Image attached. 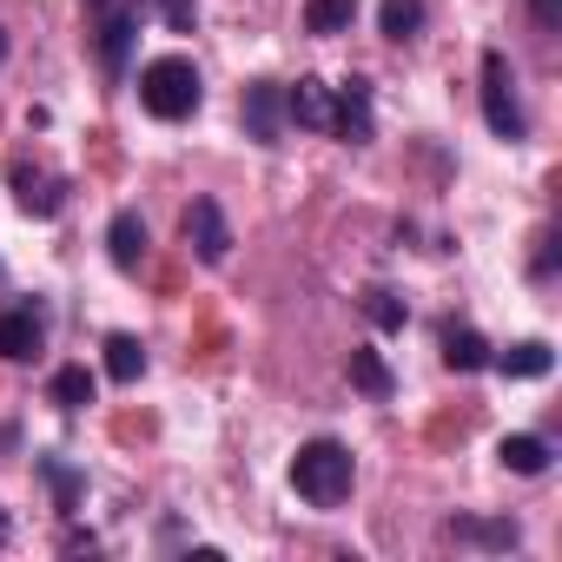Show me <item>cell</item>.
<instances>
[{"label": "cell", "mask_w": 562, "mask_h": 562, "mask_svg": "<svg viewBox=\"0 0 562 562\" xmlns=\"http://www.w3.org/2000/svg\"><path fill=\"white\" fill-rule=\"evenodd\" d=\"M47 397H54L60 411H87V404H93V371H87V364H60L54 384H47Z\"/></svg>", "instance_id": "cell-19"}, {"label": "cell", "mask_w": 562, "mask_h": 562, "mask_svg": "<svg viewBox=\"0 0 562 562\" xmlns=\"http://www.w3.org/2000/svg\"><path fill=\"white\" fill-rule=\"evenodd\" d=\"M443 364L450 371H490V338L470 325H443Z\"/></svg>", "instance_id": "cell-15"}, {"label": "cell", "mask_w": 562, "mask_h": 562, "mask_svg": "<svg viewBox=\"0 0 562 562\" xmlns=\"http://www.w3.org/2000/svg\"><path fill=\"white\" fill-rule=\"evenodd\" d=\"M106 21H100V60H106V74H126V54H133V34H139V21H133V8H100Z\"/></svg>", "instance_id": "cell-11"}, {"label": "cell", "mask_w": 562, "mask_h": 562, "mask_svg": "<svg viewBox=\"0 0 562 562\" xmlns=\"http://www.w3.org/2000/svg\"><path fill=\"white\" fill-rule=\"evenodd\" d=\"M60 549H67V555H80V549L93 555V549H100V536H93V529H67V536H60Z\"/></svg>", "instance_id": "cell-25"}, {"label": "cell", "mask_w": 562, "mask_h": 562, "mask_svg": "<svg viewBox=\"0 0 562 562\" xmlns=\"http://www.w3.org/2000/svg\"><path fill=\"white\" fill-rule=\"evenodd\" d=\"M351 483H358V463H351V450H345L338 437L299 443V457H292V490H299L312 509H338V503L351 496Z\"/></svg>", "instance_id": "cell-1"}, {"label": "cell", "mask_w": 562, "mask_h": 562, "mask_svg": "<svg viewBox=\"0 0 562 562\" xmlns=\"http://www.w3.org/2000/svg\"><path fill=\"white\" fill-rule=\"evenodd\" d=\"M351 21H358V0H305V27H312L318 41L351 34Z\"/></svg>", "instance_id": "cell-18"}, {"label": "cell", "mask_w": 562, "mask_h": 562, "mask_svg": "<svg viewBox=\"0 0 562 562\" xmlns=\"http://www.w3.org/2000/svg\"><path fill=\"white\" fill-rule=\"evenodd\" d=\"M443 536H450V542H476V549H516V542H522V529H516L509 516H496V522L450 516V522H443Z\"/></svg>", "instance_id": "cell-14"}, {"label": "cell", "mask_w": 562, "mask_h": 562, "mask_svg": "<svg viewBox=\"0 0 562 562\" xmlns=\"http://www.w3.org/2000/svg\"><path fill=\"white\" fill-rule=\"evenodd\" d=\"M238 113H245V133L258 139V146H278V139H285V87H278V80H251L245 87V100H238Z\"/></svg>", "instance_id": "cell-5"}, {"label": "cell", "mask_w": 562, "mask_h": 562, "mask_svg": "<svg viewBox=\"0 0 562 562\" xmlns=\"http://www.w3.org/2000/svg\"><path fill=\"white\" fill-rule=\"evenodd\" d=\"M496 457H503V470H509V476H542L555 450H549V437L516 430V437H503V443H496Z\"/></svg>", "instance_id": "cell-13"}, {"label": "cell", "mask_w": 562, "mask_h": 562, "mask_svg": "<svg viewBox=\"0 0 562 562\" xmlns=\"http://www.w3.org/2000/svg\"><path fill=\"white\" fill-rule=\"evenodd\" d=\"M0 67H8V27H0Z\"/></svg>", "instance_id": "cell-27"}, {"label": "cell", "mask_w": 562, "mask_h": 562, "mask_svg": "<svg viewBox=\"0 0 562 562\" xmlns=\"http://www.w3.org/2000/svg\"><path fill=\"white\" fill-rule=\"evenodd\" d=\"M378 27H384V41H417L424 34V0H384L378 8Z\"/></svg>", "instance_id": "cell-20"}, {"label": "cell", "mask_w": 562, "mask_h": 562, "mask_svg": "<svg viewBox=\"0 0 562 562\" xmlns=\"http://www.w3.org/2000/svg\"><path fill=\"white\" fill-rule=\"evenodd\" d=\"M41 476L54 483L60 509H74V503H80V470H74V463H60V457H41Z\"/></svg>", "instance_id": "cell-22"}, {"label": "cell", "mask_w": 562, "mask_h": 562, "mask_svg": "<svg viewBox=\"0 0 562 562\" xmlns=\"http://www.w3.org/2000/svg\"><path fill=\"white\" fill-rule=\"evenodd\" d=\"M106 258H113L120 271H139V265H146V218H139V212H113V225H106Z\"/></svg>", "instance_id": "cell-10"}, {"label": "cell", "mask_w": 562, "mask_h": 562, "mask_svg": "<svg viewBox=\"0 0 562 562\" xmlns=\"http://www.w3.org/2000/svg\"><path fill=\"white\" fill-rule=\"evenodd\" d=\"M106 378H113V384H139V378H146V345H139L133 331H113V338H106Z\"/></svg>", "instance_id": "cell-16"}, {"label": "cell", "mask_w": 562, "mask_h": 562, "mask_svg": "<svg viewBox=\"0 0 562 562\" xmlns=\"http://www.w3.org/2000/svg\"><path fill=\"white\" fill-rule=\"evenodd\" d=\"M285 120L305 133H331V87L318 74H299V87H285Z\"/></svg>", "instance_id": "cell-8"}, {"label": "cell", "mask_w": 562, "mask_h": 562, "mask_svg": "<svg viewBox=\"0 0 562 562\" xmlns=\"http://www.w3.org/2000/svg\"><path fill=\"white\" fill-rule=\"evenodd\" d=\"M166 8V27L172 34H192V21H199V0H159Z\"/></svg>", "instance_id": "cell-23"}, {"label": "cell", "mask_w": 562, "mask_h": 562, "mask_svg": "<svg viewBox=\"0 0 562 562\" xmlns=\"http://www.w3.org/2000/svg\"><path fill=\"white\" fill-rule=\"evenodd\" d=\"M186 245L199 251V265H225L232 258V225H225L218 199H192L186 205Z\"/></svg>", "instance_id": "cell-6"}, {"label": "cell", "mask_w": 562, "mask_h": 562, "mask_svg": "<svg viewBox=\"0 0 562 562\" xmlns=\"http://www.w3.org/2000/svg\"><path fill=\"white\" fill-rule=\"evenodd\" d=\"M0 542H8V509H0Z\"/></svg>", "instance_id": "cell-28"}, {"label": "cell", "mask_w": 562, "mask_h": 562, "mask_svg": "<svg viewBox=\"0 0 562 562\" xmlns=\"http://www.w3.org/2000/svg\"><path fill=\"white\" fill-rule=\"evenodd\" d=\"M351 384H358L364 397H378V404H384V397L397 391V378H391V364H384V358H378L371 345H358V351H351Z\"/></svg>", "instance_id": "cell-17"}, {"label": "cell", "mask_w": 562, "mask_h": 562, "mask_svg": "<svg viewBox=\"0 0 562 562\" xmlns=\"http://www.w3.org/2000/svg\"><path fill=\"white\" fill-rule=\"evenodd\" d=\"M483 126L496 133V139H522V106H516V74H509V60L490 47L483 54Z\"/></svg>", "instance_id": "cell-3"}, {"label": "cell", "mask_w": 562, "mask_h": 562, "mask_svg": "<svg viewBox=\"0 0 562 562\" xmlns=\"http://www.w3.org/2000/svg\"><path fill=\"white\" fill-rule=\"evenodd\" d=\"M199 100H205V87H199V67L186 54H159L139 67V106L153 120H192Z\"/></svg>", "instance_id": "cell-2"}, {"label": "cell", "mask_w": 562, "mask_h": 562, "mask_svg": "<svg viewBox=\"0 0 562 562\" xmlns=\"http://www.w3.org/2000/svg\"><path fill=\"white\" fill-rule=\"evenodd\" d=\"M93 8H113V0H93Z\"/></svg>", "instance_id": "cell-29"}, {"label": "cell", "mask_w": 562, "mask_h": 562, "mask_svg": "<svg viewBox=\"0 0 562 562\" xmlns=\"http://www.w3.org/2000/svg\"><path fill=\"white\" fill-rule=\"evenodd\" d=\"M529 14H536L542 34H555V27H562V0H529Z\"/></svg>", "instance_id": "cell-24"}, {"label": "cell", "mask_w": 562, "mask_h": 562, "mask_svg": "<svg viewBox=\"0 0 562 562\" xmlns=\"http://www.w3.org/2000/svg\"><path fill=\"white\" fill-rule=\"evenodd\" d=\"M331 133L345 146H371L378 139V126H371V80L364 74H351L345 87H331Z\"/></svg>", "instance_id": "cell-4"}, {"label": "cell", "mask_w": 562, "mask_h": 562, "mask_svg": "<svg viewBox=\"0 0 562 562\" xmlns=\"http://www.w3.org/2000/svg\"><path fill=\"white\" fill-rule=\"evenodd\" d=\"M41 345H47V331H41V312L34 305L0 312V358H8V364H34Z\"/></svg>", "instance_id": "cell-7"}, {"label": "cell", "mask_w": 562, "mask_h": 562, "mask_svg": "<svg viewBox=\"0 0 562 562\" xmlns=\"http://www.w3.org/2000/svg\"><path fill=\"white\" fill-rule=\"evenodd\" d=\"M490 364H496L503 378H549V371H555V351H549L542 338H522V345H509V351H490Z\"/></svg>", "instance_id": "cell-12"}, {"label": "cell", "mask_w": 562, "mask_h": 562, "mask_svg": "<svg viewBox=\"0 0 562 562\" xmlns=\"http://www.w3.org/2000/svg\"><path fill=\"white\" fill-rule=\"evenodd\" d=\"M14 186H21V212H34V218H54L67 205V179H47L27 159H14Z\"/></svg>", "instance_id": "cell-9"}, {"label": "cell", "mask_w": 562, "mask_h": 562, "mask_svg": "<svg viewBox=\"0 0 562 562\" xmlns=\"http://www.w3.org/2000/svg\"><path fill=\"white\" fill-rule=\"evenodd\" d=\"M536 245H542V251H536V278H549V271H555V232H542Z\"/></svg>", "instance_id": "cell-26"}, {"label": "cell", "mask_w": 562, "mask_h": 562, "mask_svg": "<svg viewBox=\"0 0 562 562\" xmlns=\"http://www.w3.org/2000/svg\"><path fill=\"white\" fill-rule=\"evenodd\" d=\"M364 318H371L378 331H404V318H411V312H404V299H397V292L371 285V292H364Z\"/></svg>", "instance_id": "cell-21"}]
</instances>
